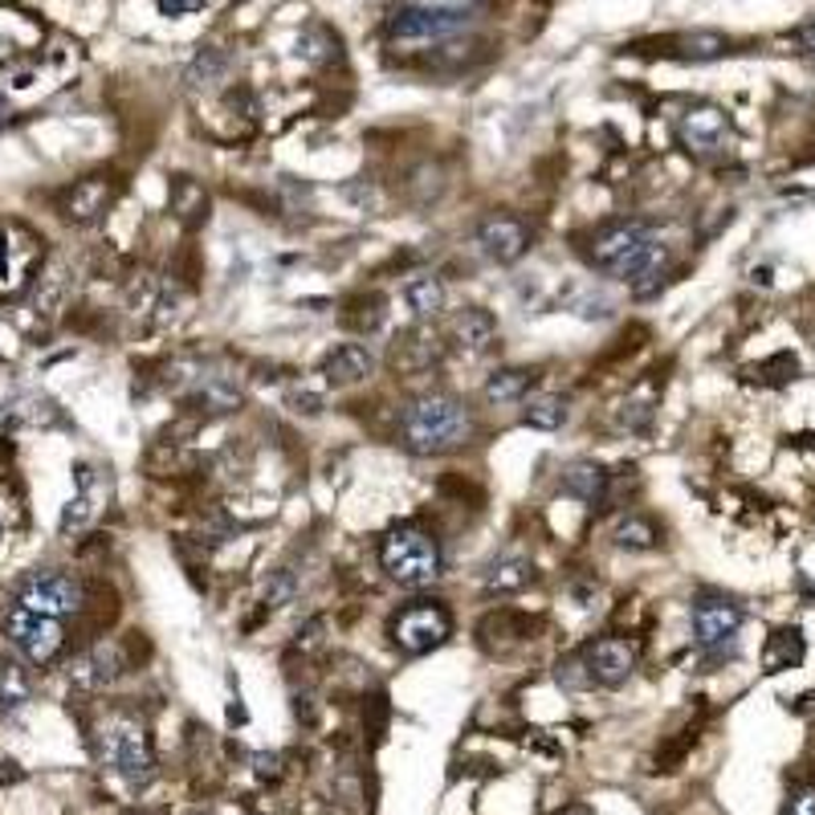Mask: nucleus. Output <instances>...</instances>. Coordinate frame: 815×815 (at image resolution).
Returning <instances> with one entry per match:
<instances>
[{"label":"nucleus","mask_w":815,"mask_h":815,"mask_svg":"<svg viewBox=\"0 0 815 815\" xmlns=\"http://www.w3.org/2000/svg\"><path fill=\"white\" fill-rule=\"evenodd\" d=\"M122 673H127V653H122L119 641H98L69 661V682L86 689V694H98V689L115 685Z\"/></svg>","instance_id":"f8f14e48"},{"label":"nucleus","mask_w":815,"mask_h":815,"mask_svg":"<svg viewBox=\"0 0 815 815\" xmlns=\"http://www.w3.org/2000/svg\"><path fill=\"white\" fill-rule=\"evenodd\" d=\"M66 294H69V269L62 261L41 269L37 278H33V290H29V298H33V307L41 314H57V310L66 307Z\"/></svg>","instance_id":"393cba45"},{"label":"nucleus","mask_w":815,"mask_h":815,"mask_svg":"<svg viewBox=\"0 0 815 815\" xmlns=\"http://www.w3.org/2000/svg\"><path fill=\"white\" fill-rule=\"evenodd\" d=\"M379 562L388 571L392 583H400L408 591L432 588L444 571V550L437 543V535H428L425 526L416 522H404V526H392L384 543H379Z\"/></svg>","instance_id":"7ed1b4c3"},{"label":"nucleus","mask_w":815,"mask_h":815,"mask_svg":"<svg viewBox=\"0 0 815 815\" xmlns=\"http://www.w3.org/2000/svg\"><path fill=\"white\" fill-rule=\"evenodd\" d=\"M294 571H286V567H278V571H269L266 579V591H261V603L266 608H281V603L294 600Z\"/></svg>","instance_id":"f704fd0d"},{"label":"nucleus","mask_w":815,"mask_h":815,"mask_svg":"<svg viewBox=\"0 0 815 815\" xmlns=\"http://www.w3.org/2000/svg\"><path fill=\"white\" fill-rule=\"evenodd\" d=\"M192 404L201 408L204 416H225L233 408H242V388L228 379V375H196V384H192Z\"/></svg>","instance_id":"6ab92c4d"},{"label":"nucleus","mask_w":815,"mask_h":815,"mask_svg":"<svg viewBox=\"0 0 815 815\" xmlns=\"http://www.w3.org/2000/svg\"><path fill=\"white\" fill-rule=\"evenodd\" d=\"M449 334L465 355H485L497 343V319L485 307H461L449 322Z\"/></svg>","instance_id":"f3484780"},{"label":"nucleus","mask_w":815,"mask_h":815,"mask_svg":"<svg viewBox=\"0 0 815 815\" xmlns=\"http://www.w3.org/2000/svg\"><path fill=\"white\" fill-rule=\"evenodd\" d=\"M228 74V54L221 50V45H204L201 54L192 57V66H187V86L192 90H213L216 82H225Z\"/></svg>","instance_id":"c85d7f7f"},{"label":"nucleus","mask_w":815,"mask_h":815,"mask_svg":"<svg viewBox=\"0 0 815 815\" xmlns=\"http://www.w3.org/2000/svg\"><path fill=\"white\" fill-rule=\"evenodd\" d=\"M612 538H615V547H624V550H653L656 543H661V530H656L653 518H644V514H629V518L615 522Z\"/></svg>","instance_id":"7c9ffc66"},{"label":"nucleus","mask_w":815,"mask_h":815,"mask_svg":"<svg viewBox=\"0 0 815 815\" xmlns=\"http://www.w3.org/2000/svg\"><path fill=\"white\" fill-rule=\"evenodd\" d=\"M0 632H4V641L13 644V653L33 668H50L57 656L66 653V629L50 620V615H37L13 603L9 612L0 615Z\"/></svg>","instance_id":"39448f33"},{"label":"nucleus","mask_w":815,"mask_h":815,"mask_svg":"<svg viewBox=\"0 0 815 815\" xmlns=\"http://www.w3.org/2000/svg\"><path fill=\"white\" fill-rule=\"evenodd\" d=\"M396 437L416 457L457 453L473 437V412L453 392H420V396L400 404Z\"/></svg>","instance_id":"f03ea898"},{"label":"nucleus","mask_w":815,"mask_h":815,"mask_svg":"<svg viewBox=\"0 0 815 815\" xmlns=\"http://www.w3.org/2000/svg\"><path fill=\"white\" fill-rule=\"evenodd\" d=\"M347 310H360V314H343V322H347L351 331H360V334L379 331V322H384V298H379V294L355 298Z\"/></svg>","instance_id":"72a5a7b5"},{"label":"nucleus","mask_w":815,"mask_h":815,"mask_svg":"<svg viewBox=\"0 0 815 815\" xmlns=\"http://www.w3.org/2000/svg\"><path fill=\"white\" fill-rule=\"evenodd\" d=\"M567 400L555 396V392H538V396H526V412H522V425L530 428H543V432H555V428L567 425Z\"/></svg>","instance_id":"cd10ccee"},{"label":"nucleus","mask_w":815,"mask_h":815,"mask_svg":"<svg viewBox=\"0 0 815 815\" xmlns=\"http://www.w3.org/2000/svg\"><path fill=\"white\" fill-rule=\"evenodd\" d=\"M795 41H800L803 54H815V17H812V21H803V25L795 29Z\"/></svg>","instance_id":"79ce46f5"},{"label":"nucleus","mask_w":815,"mask_h":815,"mask_svg":"<svg viewBox=\"0 0 815 815\" xmlns=\"http://www.w3.org/2000/svg\"><path fill=\"white\" fill-rule=\"evenodd\" d=\"M530 579H535L530 559H522V555H502V559L490 562V571H485V588L497 591V596H506V591H522Z\"/></svg>","instance_id":"bb28decb"},{"label":"nucleus","mask_w":815,"mask_h":815,"mask_svg":"<svg viewBox=\"0 0 815 815\" xmlns=\"http://www.w3.org/2000/svg\"><path fill=\"white\" fill-rule=\"evenodd\" d=\"M562 494L583 502V506H603L608 502V490H612V473L600 465V461H571L562 469Z\"/></svg>","instance_id":"a211bd4d"},{"label":"nucleus","mask_w":815,"mask_h":815,"mask_svg":"<svg viewBox=\"0 0 815 815\" xmlns=\"http://www.w3.org/2000/svg\"><path fill=\"white\" fill-rule=\"evenodd\" d=\"M98 473H94L90 465H78V494L69 497L66 502V510H62V522H57V526H62V535H74V530H82V526H86V522L94 518V514H98Z\"/></svg>","instance_id":"aec40b11"},{"label":"nucleus","mask_w":815,"mask_h":815,"mask_svg":"<svg viewBox=\"0 0 815 815\" xmlns=\"http://www.w3.org/2000/svg\"><path fill=\"white\" fill-rule=\"evenodd\" d=\"M33 697V677L29 668L13 656H0V714H13V709L29 706Z\"/></svg>","instance_id":"a878e982"},{"label":"nucleus","mask_w":815,"mask_h":815,"mask_svg":"<svg viewBox=\"0 0 815 815\" xmlns=\"http://www.w3.org/2000/svg\"><path fill=\"white\" fill-rule=\"evenodd\" d=\"M783 815H815V787H795L791 791Z\"/></svg>","instance_id":"4c0bfd02"},{"label":"nucleus","mask_w":815,"mask_h":815,"mask_svg":"<svg viewBox=\"0 0 815 815\" xmlns=\"http://www.w3.org/2000/svg\"><path fill=\"white\" fill-rule=\"evenodd\" d=\"M677 139H682L694 156H718V151H726V143H730V119H726L722 107H709V103L689 107L682 119H677Z\"/></svg>","instance_id":"ddd939ff"},{"label":"nucleus","mask_w":815,"mask_h":815,"mask_svg":"<svg viewBox=\"0 0 815 815\" xmlns=\"http://www.w3.org/2000/svg\"><path fill=\"white\" fill-rule=\"evenodd\" d=\"M668 54L682 62H714V57L730 54V37L714 33V29H697V33H682L668 41Z\"/></svg>","instance_id":"5701e85b"},{"label":"nucleus","mask_w":815,"mask_h":815,"mask_svg":"<svg viewBox=\"0 0 815 815\" xmlns=\"http://www.w3.org/2000/svg\"><path fill=\"white\" fill-rule=\"evenodd\" d=\"M404 302L412 310L416 319H437L449 302V290H444V281L437 274H416L408 286H404Z\"/></svg>","instance_id":"b1692460"},{"label":"nucleus","mask_w":815,"mask_h":815,"mask_svg":"<svg viewBox=\"0 0 815 815\" xmlns=\"http://www.w3.org/2000/svg\"><path fill=\"white\" fill-rule=\"evenodd\" d=\"M754 372H759L766 384H791V379L800 375V363H795V355H791V351H779V355H771L766 363H759Z\"/></svg>","instance_id":"c9c22d12"},{"label":"nucleus","mask_w":815,"mask_h":815,"mask_svg":"<svg viewBox=\"0 0 815 815\" xmlns=\"http://www.w3.org/2000/svg\"><path fill=\"white\" fill-rule=\"evenodd\" d=\"M538 375L530 372V367H502V372H494L490 379H485V404H518L530 396V388H535Z\"/></svg>","instance_id":"4be33fe9"},{"label":"nucleus","mask_w":815,"mask_h":815,"mask_svg":"<svg viewBox=\"0 0 815 815\" xmlns=\"http://www.w3.org/2000/svg\"><path fill=\"white\" fill-rule=\"evenodd\" d=\"M322 629H326V620H322V615H314V620H310L307 629L298 632V648H302V653H310V648H319V644H322Z\"/></svg>","instance_id":"ea45409f"},{"label":"nucleus","mask_w":815,"mask_h":815,"mask_svg":"<svg viewBox=\"0 0 815 815\" xmlns=\"http://www.w3.org/2000/svg\"><path fill=\"white\" fill-rule=\"evenodd\" d=\"M559 685H567V689H591V677H588V665H583V656L575 653L567 656V661H559Z\"/></svg>","instance_id":"e433bc0d"},{"label":"nucleus","mask_w":815,"mask_h":815,"mask_svg":"<svg viewBox=\"0 0 815 815\" xmlns=\"http://www.w3.org/2000/svg\"><path fill=\"white\" fill-rule=\"evenodd\" d=\"M583 254L603 278L632 281L636 298H653L668 266V249L648 233L644 221H608V225L591 228Z\"/></svg>","instance_id":"f257e3e1"},{"label":"nucleus","mask_w":815,"mask_h":815,"mask_svg":"<svg viewBox=\"0 0 815 815\" xmlns=\"http://www.w3.org/2000/svg\"><path fill=\"white\" fill-rule=\"evenodd\" d=\"M441 360H444L441 334L428 331V326H408V331H400L388 351L392 372H400V375H425Z\"/></svg>","instance_id":"4468645a"},{"label":"nucleus","mask_w":815,"mask_h":815,"mask_svg":"<svg viewBox=\"0 0 815 815\" xmlns=\"http://www.w3.org/2000/svg\"><path fill=\"white\" fill-rule=\"evenodd\" d=\"M461 29H469V13L449 4H400L388 17V33L396 41H441Z\"/></svg>","instance_id":"1a4fd4ad"},{"label":"nucleus","mask_w":815,"mask_h":815,"mask_svg":"<svg viewBox=\"0 0 815 815\" xmlns=\"http://www.w3.org/2000/svg\"><path fill=\"white\" fill-rule=\"evenodd\" d=\"M172 208L180 221H187V225H201L204 216H208V192H204L201 180H187V175H180L172 184Z\"/></svg>","instance_id":"c756f323"},{"label":"nucleus","mask_w":815,"mask_h":815,"mask_svg":"<svg viewBox=\"0 0 815 815\" xmlns=\"http://www.w3.org/2000/svg\"><path fill=\"white\" fill-rule=\"evenodd\" d=\"M689 620H694V641L697 653L709 656V661H726V656L738 648V632H742V608L726 596H697L694 608H689Z\"/></svg>","instance_id":"0eeeda50"},{"label":"nucleus","mask_w":815,"mask_h":815,"mask_svg":"<svg viewBox=\"0 0 815 815\" xmlns=\"http://www.w3.org/2000/svg\"><path fill=\"white\" fill-rule=\"evenodd\" d=\"M98 759L131 791H143L156 779V754H151L148 730H143V722L122 718V714L107 718L103 730H98Z\"/></svg>","instance_id":"20e7f679"},{"label":"nucleus","mask_w":815,"mask_h":815,"mask_svg":"<svg viewBox=\"0 0 815 815\" xmlns=\"http://www.w3.org/2000/svg\"><path fill=\"white\" fill-rule=\"evenodd\" d=\"M392 644L408 656H425L453 636V612L441 600H412L388 620Z\"/></svg>","instance_id":"423d86ee"},{"label":"nucleus","mask_w":815,"mask_h":815,"mask_svg":"<svg viewBox=\"0 0 815 815\" xmlns=\"http://www.w3.org/2000/svg\"><path fill=\"white\" fill-rule=\"evenodd\" d=\"M82 600H86L82 583L69 571H57V567L29 571L25 579L17 583V603L37 615H50V620L82 612Z\"/></svg>","instance_id":"6e6552de"},{"label":"nucleus","mask_w":815,"mask_h":815,"mask_svg":"<svg viewBox=\"0 0 815 815\" xmlns=\"http://www.w3.org/2000/svg\"><path fill=\"white\" fill-rule=\"evenodd\" d=\"M254 771H257V779L278 783V779H281V759H278V754H254Z\"/></svg>","instance_id":"a19ab883"},{"label":"nucleus","mask_w":815,"mask_h":815,"mask_svg":"<svg viewBox=\"0 0 815 815\" xmlns=\"http://www.w3.org/2000/svg\"><path fill=\"white\" fill-rule=\"evenodd\" d=\"M298 57H307L310 66H326L331 57H339V37L322 25L307 29V33L298 37Z\"/></svg>","instance_id":"473e14b6"},{"label":"nucleus","mask_w":815,"mask_h":815,"mask_svg":"<svg viewBox=\"0 0 815 815\" xmlns=\"http://www.w3.org/2000/svg\"><path fill=\"white\" fill-rule=\"evenodd\" d=\"M583 665H588L591 685H603V689H615L624 685L641 665V644L629 641V636H596L579 648Z\"/></svg>","instance_id":"9d476101"},{"label":"nucleus","mask_w":815,"mask_h":815,"mask_svg":"<svg viewBox=\"0 0 815 815\" xmlns=\"http://www.w3.org/2000/svg\"><path fill=\"white\" fill-rule=\"evenodd\" d=\"M110 204H115V180H107V175H86V180H78L66 192L62 208H66V216L74 225H94Z\"/></svg>","instance_id":"dca6fc26"},{"label":"nucleus","mask_w":815,"mask_h":815,"mask_svg":"<svg viewBox=\"0 0 815 815\" xmlns=\"http://www.w3.org/2000/svg\"><path fill=\"white\" fill-rule=\"evenodd\" d=\"M156 9L163 17H187V13H201L204 0H156Z\"/></svg>","instance_id":"58836bf2"},{"label":"nucleus","mask_w":815,"mask_h":815,"mask_svg":"<svg viewBox=\"0 0 815 815\" xmlns=\"http://www.w3.org/2000/svg\"><path fill=\"white\" fill-rule=\"evenodd\" d=\"M530 242H535V228L514 213H494L478 225V249L497 266H514L530 249Z\"/></svg>","instance_id":"9b49d317"},{"label":"nucleus","mask_w":815,"mask_h":815,"mask_svg":"<svg viewBox=\"0 0 815 815\" xmlns=\"http://www.w3.org/2000/svg\"><path fill=\"white\" fill-rule=\"evenodd\" d=\"M803 656H807V641H803L800 629H775L762 644V668L766 673H787V668H800Z\"/></svg>","instance_id":"412c9836"},{"label":"nucleus","mask_w":815,"mask_h":815,"mask_svg":"<svg viewBox=\"0 0 815 815\" xmlns=\"http://www.w3.org/2000/svg\"><path fill=\"white\" fill-rule=\"evenodd\" d=\"M196 815H201V812H196Z\"/></svg>","instance_id":"c03bdc74"},{"label":"nucleus","mask_w":815,"mask_h":815,"mask_svg":"<svg viewBox=\"0 0 815 815\" xmlns=\"http://www.w3.org/2000/svg\"><path fill=\"white\" fill-rule=\"evenodd\" d=\"M4 115H9V103H4V98H0V122H4Z\"/></svg>","instance_id":"37998d69"},{"label":"nucleus","mask_w":815,"mask_h":815,"mask_svg":"<svg viewBox=\"0 0 815 815\" xmlns=\"http://www.w3.org/2000/svg\"><path fill=\"white\" fill-rule=\"evenodd\" d=\"M656 420V396L653 392H632L629 400H620L615 408V425L624 432H648Z\"/></svg>","instance_id":"2f4dec72"},{"label":"nucleus","mask_w":815,"mask_h":815,"mask_svg":"<svg viewBox=\"0 0 815 815\" xmlns=\"http://www.w3.org/2000/svg\"><path fill=\"white\" fill-rule=\"evenodd\" d=\"M319 372L326 375L331 388H355V384H367L375 375V355L363 343H339L322 355Z\"/></svg>","instance_id":"2eb2a0df"}]
</instances>
